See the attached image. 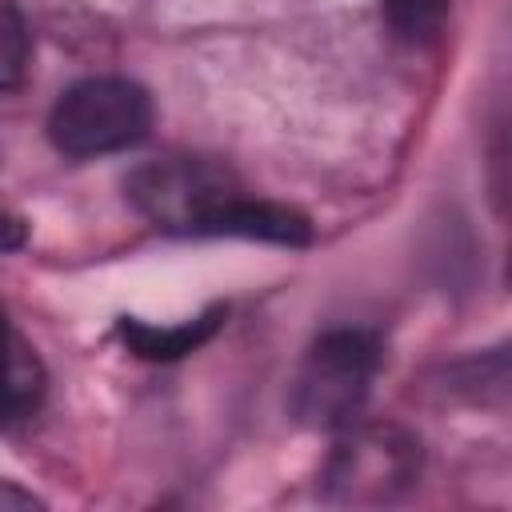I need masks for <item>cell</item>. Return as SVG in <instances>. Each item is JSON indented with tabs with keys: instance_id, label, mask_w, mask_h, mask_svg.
I'll list each match as a JSON object with an SVG mask.
<instances>
[{
	"instance_id": "obj_1",
	"label": "cell",
	"mask_w": 512,
	"mask_h": 512,
	"mask_svg": "<svg viewBox=\"0 0 512 512\" xmlns=\"http://www.w3.org/2000/svg\"><path fill=\"white\" fill-rule=\"evenodd\" d=\"M152 128V96L124 76H88L60 92L48 112V140L60 156L92 160L140 144Z\"/></svg>"
},
{
	"instance_id": "obj_2",
	"label": "cell",
	"mask_w": 512,
	"mask_h": 512,
	"mask_svg": "<svg viewBox=\"0 0 512 512\" xmlns=\"http://www.w3.org/2000/svg\"><path fill=\"white\" fill-rule=\"evenodd\" d=\"M380 368V340L364 328H336L324 332L292 384V412L308 428H344L360 416L372 376Z\"/></svg>"
},
{
	"instance_id": "obj_3",
	"label": "cell",
	"mask_w": 512,
	"mask_h": 512,
	"mask_svg": "<svg viewBox=\"0 0 512 512\" xmlns=\"http://www.w3.org/2000/svg\"><path fill=\"white\" fill-rule=\"evenodd\" d=\"M124 192L160 232L208 236V224L244 192L236 176L200 156H164L132 168Z\"/></svg>"
},
{
	"instance_id": "obj_4",
	"label": "cell",
	"mask_w": 512,
	"mask_h": 512,
	"mask_svg": "<svg viewBox=\"0 0 512 512\" xmlns=\"http://www.w3.org/2000/svg\"><path fill=\"white\" fill-rule=\"evenodd\" d=\"M320 484L336 504H388L420 476V440L396 424H344Z\"/></svg>"
},
{
	"instance_id": "obj_5",
	"label": "cell",
	"mask_w": 512,
	"mask_h": 512,
	"mask_svg": "<svg viewBox=\"0 0 512 512\" xmlns=\"http://www.w3.org/2000/svg\"><path fill=\"white\" fill-rule=\"evenodd\" d=\"M208 236H240V240H260V244H280V248H308L312 244V224L304 212L256 200V196H236L212 224Z\"/></svg>"
},
{
	"instance_id": "obj_6",
	"label": "cell",
	"mask_w": 512,
	"mask_h": 512,
	"mask_svg": "<svg viewBox=\"0 0 512 512\" xmlns=\"http://www.w3.org/2000/svg\"><path fill=\"white\" fill-rule=\"evenodd\" d=\"M224 316H228L224 304H212V308H204L200 316H192V320H184V324H172V328H156V324H144V320H136V316H120V320H116V336H120V344H124L132 356L152 360V364H172V360H184V356H192L196 348H204V344L220 332Z\"/></svg>"
},
{
	"instance_id": "obj_7",
	"label": "cell",
	"mask_w": 512,
	"mask_h": 512,
	"mask_svg": "<svg viewBox=\"0 0 512 512\" xmlns=\"http://www.w3.org/2000/svg\"><path fill=\"white\" fill-rule=\"evenodd\" d=\"M44 396V364L40 356L12 332H0V424H16L32 416Z\"/></svg>"
},
{
	"instance_id": "obj_8",
	"label": "cell",
	"mask_w": 512,
	"mask_h": 512,
	"mask_svg": "<svg viewBox=\"0 0 512 512\" xmlns=\"http://www.w3.org/2000/svg\"><path fill=\"white\" fill-rule=\"evenodd\" d=\"M452 0H380L388 28L400 40H428L440 32Z\"/></svg>"
},
{
	"instance_id": "obj_9",
	"label": "cell",
	"mask_w": 512,
	"mask_h": 512,
	"mask_svg": "<svg viewBox=\"0 0 512 512\" xmlns=\"http://www.w3.org/2000/svg\"><path fill=\"white\" fill-rule=\"evenodd\" d=\"M28 68V28L12 0H0V88H16Z\"/></svg>"
},
{
	"instance_id": "obj_10",
	"label": "cell",
	"mask_w": 512,
	"mask_h": 512,
	"mask_svg": "<svg viewBox=\"0 0 512 512\" xmlns=\"http://www.w3.org/2000/svg\"><path fill=\"white\" fill-rule=\"evenodd\" d=\"M24 508H44V500L32 496L28 488H16L12 480H0V512H24Z\"/></svg>"
},
{
	"instance_id": "obj_11",
	"label": "cell",
	"mask_w": 512,
	"mask_h": 512,
	"mask_svg": "<svg viewBox=\"0 0 512 512\" xmlns=\"http://www.w3.org/2000/svg\"><path fill=\"white\" fill-rule=\"evenodd\" d=\"M24 236H28L24 220H20L16 212L0 208V252H12V248H20V244H24Z\"/></svg>"
},
{
	"instance_id": "obj_12",
	"label": "cell",
	"mask_w": 512,
	"mask_h": 512,
	"mask_svg": "<svg viewBox=\"0 0 512 512\" xmlns=\"http://www.w3.org/2000/svg\"><path fill=\"white\" fill-rule=\"evenodd\" d=\"M4 328H8V320H4V312H0V332H4Z\"/></svg>"
}]
</instances>
